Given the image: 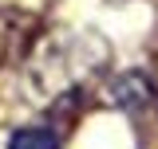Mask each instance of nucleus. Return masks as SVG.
<instances>
[{
	"label": "nucleus",
	"mask_w": 158,
	"mask_h": 149,
	"mask_svg": "<svg viewBox=\"0 0 158 149\" xmlns=\"http://www.w3.org/2000/svg\"><path fill=\"white\" fill-rule=\"evenodd\" d=\"M36 36V16L20 12V8H0V67L12 55H20Z\"/></svg>",
	"instance_id": "nucleus-1"
},
{
	"label": "nucleus",
	"mask_w": 158,
	"mask_h": 149,
	"mask_svg": "<svg viewBox=\"0 0 158 149\" xmlns=\"http://www.w3.org/2000/svg\"><path fill=\"white\" fill-rule=\"evenodd\" d=\"M107 98L115 102V106H127V110H138V106H146L154 90H150V74H138V71H127L123 78H115V86L107 90Z\"/></svg>",
	"instance_id": "nucleus-2"
},
{
	"label": "nucleus",
	"mask_w": 158,
	"mask_h": 149,
	"mask_svg": "<svg viewBox=\"0 0 158 149\" xmlns=\"http://www.w3.org/2000/svg\"><path fill=\"white\" fill-rule=\"evenodd\" d=\"M8 149H59V133L52 126H20L8 137Z\"/></svg>",
	"instance_id": "nucleus-3"
},
{
	"label": "nucleus",
	"mask_w": 158,
	"mask_h": 149,
	"mask_svg": "<svg viewBox=\"0 0 158 149\" xmlns=\"http://www.w3.org/2000/svg\"><path fill=\"white\" fill-rule=\"evenodd\" d=\"M150 90H154V102H158V59H154V71H150Z\"/></svg>",
	"instance_id": "nucleus-4"
}]
</instances>
